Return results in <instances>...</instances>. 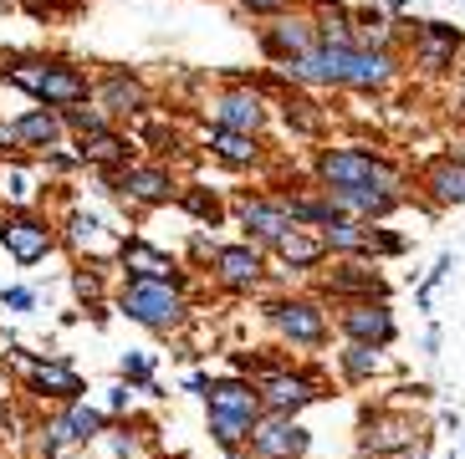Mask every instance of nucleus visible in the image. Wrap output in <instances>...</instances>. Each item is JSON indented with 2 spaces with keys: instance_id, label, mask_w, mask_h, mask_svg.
<instances>
[{
  "instance_id": "c9c22d12",
  "label": "nucleus",
  "mask_w": 465,
  "mask_h": 459,
  "mask_svg": "<svg viewBox=\"0 0 465 459\" xmlns=\"http://www.w3.org/2000/svg\"><path fill=\"white\" fill-rule=\"evenodd\" d=\"M5 307H15V311H26V307H31V291H5Z\"/></svg>"
},
{
  "instance_id": "2f4dec72",
  "label": "nucleus",
  "mask_w": 465,
  "mask_h": 459,
  "mask_svg": "<svg viewBox=\"0 0 465 459\" xmlns=\"http://www.w3.org/2000/svg\"><path fill=\"white\" fill-rule=\"evenodd\" d=\"M67 122H72V128H77V133H103V118H97V112H87V108H72L67 112Z\"/></svg>"
},
{
  "instance_id": "f8f14e48",
  "label": "nucleus",
  "mask_w": 465,
  "mask_h": 459,
  "mask_svg": "<svg viewBox=\"0 0 465 459\" xmlns=\"http://www.w3.org/2000/svg\"><path fill=\"white\" fill-rule=\"evenodd\" d=\"M276 327H282L292 342H322V317H317L307 301H287V307H276Z\"/></svg>"
},
{
  "instance_id": "20e7f679",
  "label": "nucleus",
  "mask_w": 465,
  "mask_h": 459,
  "mask_svg": "<svg viewBox=\"0 0 465 459\" xmlns=\"http://www.w3.org/2000/svg\"><path fill=\"white\" fill-rule=\"evenodd\" d=\"M0 240H5V250H11L15 260H42L46 250H52V230L42 225V220H31V215H15L0 225Z\"/></svg>"
},
{
  "instance_id": "2eb2a0df",
  "label": "nucleus",
  "mask_w": 465,
  "mask_h": 459,
  "mask_svg": "<svg viewBox=\"0 0 465 459\" xmlns=\"http://www.w3.org/2000/svg\"><path fill=\"white\" fill-rule=\"evenodd\" d=\"M118 190H124L128 200L153 204V200H164L169 194V174H159V169H128V174L118 179Z\"/></svg>"
},
{
  "instance_id": "9d476101",
  "label": "nucleus",
  "mask_w": 465,
  "mask_h": 459,
  "mask_svg": "<svg viewBox=\"0 0 465 459\" xmlns=\"http://www.w3.org/2000/svg\"><path fill=\"white\" fill-rule=\"evenodd\" d=\"M241 220H246V230H256L261 240H282V235H292V210L287 204H261V200H246L241 204Z\"/></svg>"
},
{
  "instance_id": "39448f33",
  "label": "nucleus",
  "mask_w": 465,
  "mask_h": 459,
  "mask_svg": "<svg viewBox=\"0 0 465 459\" xmlns=\"http://www.w3.org/2000/svg\"><path fill=\"white\" fill-rule=\"evenodd\" d=\"M307 449V434L292 424V414H276V419H266L256 429V454L261 459H292Z\"/></svg>"
},
{
  "instance_id": "c85d7f7f",
  "label": "nucleus",
  "mask_w": 465,
  "mask_h": 459,
  "mask_svg": "<svg viewBox=\"0 0 465 459\" xmlns=\"http://www.w3.org/2000/svg\"><path fill=\"white\" fill-rule=\"evenodd\" d=\"M67 424H72V439H93V434L103 429V414H93V408L77 404V408L67 414Z\"/></svg>"
},
{
  "instance_id": "a878e982",
  "label": "nucleus",
  "mask_w": 465,
  "mask_h": 459,
  "mask_svg": "<svg viewBox=\"0 0 465 459\" xmlns=\"http://www.w3.org/2000/svg\"><path fill=\"white\" fill-rule=\"evenodd\" d=\"M36 388L56 393V398H77L83 393V383H77V373H67V367H36Z\"/></svg>"
},
{
  "instance_id": "e433bc0d",
  "label": "nucleus",
  "mask_w": 465,
  "mask_h": 459,
  "mask_svg": "<svg viewBox=\"0 0 465 459\" xmlns=\"http://www.w3.org/2000/svg\"><path fill=\"white\" fill-rule=\"evenodd\" d=\"M251 11H282V5H287V0H246Z\"/></svg>"
},
{
  "instance_id": "aec40b11",
  "label": "nucleus",
  "mask_w": 465,
  "mask_h": 459,
  "mask_svg": "<svg viewBox=\"0 0 465 459\" xmlns=\"http://www.w3.org/2000/svg\"><path fill=\"white\" fill-rule=\"evenodd\" d=\"M266 52L292 62V56H307V52H317V46H312V31L307 26H276L272 36H266Z\"/></svg>"
},
{
  "instance_id": "7c9ffc66",
  "label": "nucleus",
  "mask_w": 465,
  "mask_h": 459,
  "mask_svg": "<svg viewBox=\"0 0 465 459\" xmlns=\"http://www.w3.org/2000/svg\"><path fill=\"white\" fill-rule=\"evenodd\" d=\"M332 291H373V297H383V286L373 276H332Z\"/></svg>"
},
{
  "instance_id": "7ed1b4c3",
  "label": "nucleus",
  "mask_w": 465,
  "mask_h": 459,
  "mask_svg": "<svg viewBox=\"0 0 465 459\" xmlns=\"http://www.w3.org/2000/svg\"><path fill=\"white\" fill-rule=\"evenodd\" d=\"M348 56H353V46H317L307 56H292L287 72L297 82H348Z\"/></svg>"
},
{
  "instance_id": "4c0bfd02",
  "label": "nucleus",
  "mask_w": 465,
  "mask_h": 459,
  "mask_svg": "<svg viewBox=\"0 0 465 459\" xmlns=\"http://www.w3.org/2000/svg\"><path fill=\"white\" fill-rule=\"evenodd\" d=\"M77 291H83V297H97V276H77Z\"/></svg>"
},
{
  "instance_id": "bb28decb",
  "label": "nucleus",
  "mask_w": 465,
  "mask_h": 459,
  "mask_svg": "<svg viewBox=\"0 0 465 459\" xmlns=\"http://www.w3.org/2000/svg\"><path fill=\"white\" fill-rule=\"evenodd\" d=\"M328 245H332V250H369V230H358L353 220H332V225H328Z\"/></svg>"
},
{
  "instance_id": "0eeeda50",
  "label": "nucleus",
  "mask_w": 465,
  "mask_h": 459,
  "mask_svg": "<svg viewBox=\"0 0 465 459\" xmlns=\"http://www.w3.org/2000/svg\"><path fill=\"white\" fill-rule=\"evenodd\" d=\"M389 179H373V184H342V190H328L338 210L348 215H383V210H394V190H383Z\"/></svg>"
},
{
  "instance_id": "c756f323",
  "label": "nucleus",
  "mask_w": 465,
  "mask_h": 459,
  "mask_svg": "<svg viewBox=\"0 0 465 459\" xmlns=\"http://www.w3.org/2000/svg\"><path fill=\"white\" fill-rule=\"evenodd\" d=\"M246 429H251V424H241V419H215V414H210V434H215L225 449L241 444V434H246Z\"/></svg>"
},
{
  "instance_id": "423d86ee",
  "label": "nucleus",
  "mask_w": 465,
  "mask_h": 459,
  "mask_svg": "<svg viewBox=\"0 0 465 459\" xmlns=\"http://www.w3.org/2000/svg\"><path fill=\"white\" fill-rule=\"evenodd\" d=\"M322 179H328L332 190H342V184H373V179H383V169L369 159V153L358 149H338L322 159Z\"/></svg>"
},
{
  "instance_id": "f03ea898",
  "label": "nucleus",
  "mask_w": 465,
  "mask_h": 459,
  "mask_svg": "<svg viewBox=\"0 0 465 459\" xmlns=\"http://www.w3.org/2000/svg\"><path fill=\"white\" fill-rule=\"evenodd\" d=\"M11 82H21L26 93L46 97V103H83L87 97V82L67 67H15Z\"/></svg>"
},
{
  "instance_id": "f704fd0d",
  "label": "nucleus",
  "mask_w": 465,
  "mask_h": 459,
  "mask_svg": "<svg viewBox=\"0 0 465 459\" xmlns=\"http://www.w3.org/2000/svg\"><path fill=\"white\" fill-rule=\"evenodd\" d=\"M190 210L194 215H205V220H215V200H205V194H190Z\"/></svg>"
},
{
  "instance_id": "58836bf2",
  "label": "nucleus",
  "mask_w": 465,
  "mask_h": 459,
  "mask_svg": "<svg viewBox=\"0 0 465 459\" xmlns=\"http://www.w3.org/2000/svg\"><path fill=\"white\" fill-rule=\"evenodd\" d=\"M389 459H420V449H399V454H389Z\"/></svg>"
},
{
  "instance_id": "5701e85b",
  "label": "nucleus",
  "mask_w": 465,
  "mask_h": 459,
  "mask_svg": "<svg viewBox=\"0 0 465 459\" xmlns=\"http://www.w3.org/2000/svg\"><path fill=\"white\" fill-rule=\"evenodd\" d=\"M83 159L118 163V159H128V143H124V138H113V133H87L83 138Z\"/></svg>"
},
{
  "instance_id": "6ab92c4d",
  "label": "nucleus",
  "mask_w": 465,
  "mask_h": 459,
  "mask_svg": "<svg viewBox=\"0 0 465 459\" xmlns=\"http://www.w3.org/2000/svg\"><path fill=\"white\" fill-rule=\"evenodd\" d=\"M210 153H220L225 163H251V159H256V143H251V133L215 128V133H210Z\"/></svg>"
},
{
  "instance_id": "72a5a7b5",
  "label": "nucleus",
  "mask_w": 465,
  "mask_h": 459,
  "mask_svg": "<svg viewBox=\"0 0 465 459\" xmlns=\"http://www.w3.org/2000/svg\"><path fill=\"white\" fill-rule=\"evenodd\" d=\"M124 373L128 378H149V357H124Z\"/></svg>"
},
{
  "instance_id": "cd10ccee",
  "label": "nucleus",
  "mask_w": 465,
  "mask_h": 459,
  "mask_svg": "<svg viewBox=\"0 0 465 459\" xmlns=\"http://www.w3.org/2000/svg\"><path fill=\"white\" fill-rule=\"evenodd\" d=\"M373 367H379V352H373V342H353V347L342 352V373H348V378H369Z\"/></svg>"
},
{
  "instance_id": "dca6fc26",
  "label": "nucleus",
  "mask_w": 465,
  "mask_h": 459,
  "mask_svg": "<svg viewBox=\"0 0 465 459\" xmlns=\"http://www.w3.org/2000/svg\"><path fill=\"white\" fill-rule=\"evenodd\" d=\"M379 82H389V56L383 52H358L348 56V87H379Z\"/></svg>"
},
{
  "instance_id": "393cba45",
  "label": "nucleus",
  "mask_w": 465,
  "mask_h": 459,
  "mask_svg": "<svg viewBox=\"0 0 465 459\" xmlns=\"http://www.w3.org/2000/svg\"><path fill=\"white\" fill-rule=\"evenodd\" d=\"M276 250H282V260H292V266H312V260L322 256V240H307L302 230H292V235L276 240Z\"/></svg>"
},
{
  "instance_id": "1a4fd4ad",
  "label": "nucleus",
  "mask_w": 465,
  "mask_h": 459,
  "mask_svg": "<svg viewBox=\"0 0 465 459\" xmlns=\"http://www.w3.org/2000/svg\"><path fill=\"white\" fill-rule=\"evenodd\" d=\"M261 118H266V112H261V97L256 93H225L215 103V122H220V128H235V133H256Z\"/></svg>"
},
{
  "instance_id": "6e6552de",
  "label": "nucleus",
  "mask_w": 465,
  "mask_h": 459,
  "mask_svg": "<svg viewBox=\"0 0 465 459\" xmlns=\"http://www.w3.org/2000/svg\"><path fill=\"white\" fill-rule=\"evenodd\" d=\"M256 408H261V393H251L246 383H215V388H210V414H215V419L256 424Z\"/></svg>"
},
{
  "instance_id": "473e14b6",
  "label": "nucleus",
  "mask_w": 465,
  "mask_h": 459,
  "mask_svg": "<svg viewBox=\"0 0 465 459\" xmlns=\"http://www.w3.org/2000/svg\"><path fill=\"white\" fill-rule=\"evenodd\" d=\"M5 194H11V200H26V179H21V174H15V169H11V174H5Z\"/></svg>"
},
{
  "instance_id": "f3484780",
  "label": "nucleus",
  "mask_w": 465,
  "mask_h": 459,
  "mask_svg": "<svg viewBox=\"0 0 465 459\" xmlns=\"http://www.w3.org/2000/svg\"><path fill=\"white\" fill-rule=\"evenodd\" d=\"M430 190H435L440 204H460L465 200V163H455V159L435 163L430 169Z\"/></svg>"
},
{
  "instance_id": "4be33fe9",
  "label": "nucleus",
  "mask_w": 465,
  "mask_h": 459,
  "mask_svg": "<svg viewBox=\"0 0 465 459\" xmlns=\"http://www.w3.org/2000/svg\"><path fill=\"white\" fill-rule=\"evenodd\" d=\"M103 103L118 108V112H134L138 103H143V87H138L134 77H108V82H103Z\"/></svg>"
},
{
  "instance_id": "4468645a",
  "label": "nucleus",
  "mask_w": 465,
  "mask_h": 459,
  "mask_svg": "<svg viewBox=\"0 0 465 459\" xmlns=\"http://www.w3.org/2000/svg\"><path fill=\"white\" fill-rule=\"evenodd\" d=\"M215 270L225 276V286H256L261 256H256V250H246V245H231V250H220V256H215Z\"/></svg>"
},
{
  "instance_id": "ddd939ff",
  "label": "nucleus",
  "mask_w": 465,
  "mask_h": 459,
  "mask_svg": "<svg viewBox=\"0 0 465 459\" xmlns=\"http://www.w3.org/2000/svg\"><path fill=\"white\" fill-rule=\"evenodd\" d=\"M261 404L272 414H297L302 404H312V388L302 378H266L261 383Z\"/></svg>"
},
{
  "instance_id": "412c9836",
  "label": "nucleus",
  "mask_w": 465,
  "mask_h": 459,
  "mask_svg": "<svg viewBox=\"0 0 465 459\" xmlns=\"http://www.w3.org/2000/svg\"><path fill=\"white\" fill-rule=\"evenodd\" d=\"M410 434H414V424H404V419H373L363 429V449H399V444H410Z\"/></svg>"
},
{
  "instance_id": "f257e3e1",
  "label": "nucleus",
  "mask_w": 465,
  "mask_h": 459,
  "mask_svg": "<svg viewBox=\"0 0 465 459\" xmlns=\"http://www.w3.org/2000/svg\"><path fill=\"white\" fill-rule=\"evenodd\" d=\"M124 311L134 317V322H143L149 332H169V327L184 317V301H179V291L169 281L138 276V281H128V291H124Z\"/></svg>"
},
{
  "instance_id": "9b49d317",
  "label": "nucleus",
  "mask_w": 465,
  "mask_h": 459,
  "mask_svg": "<svg viewBox=\"0 0 465 459\" xmlns=\"http://www.w3.org/2000/svg\"><path fill=\"white\" fill-rule=\"evenodd\" d=\"M342 332L358 342H389L394 337V317H389V307H353V311H342Z\"/></svg>"
},
{
  "instance_id": "b1692460",
  "label": "nucleus",
  "mask_w": 465,
  "mask_h": 459,
  "mask_svg": "<svg viewBox=\"0 0 465 459\" xmlns=\"http://www.w3.org/2000/svg\"><path fill=\"white\" fill-rule=\"evenodd\" d=\"M15 143H56V118L52 112H31V118H21L11 128Z\"/></svg>"
},
{
  "instance_id": "a211bd4d",
  "label": "nucleus",
  "mask_w": 465,
  "mask_h": 459,
  "mask_svg": "<svg viewBox=\"0 0 465 459\" xmlns=\"http://www.w3.org/2000/svg\"><path fill=\"white\" fill-rule=\"evenodd\" d=\"M124 266L138 270V276H149V281H169V256H159L153 245H124Z\"/></svg>"
}]
</instances>
